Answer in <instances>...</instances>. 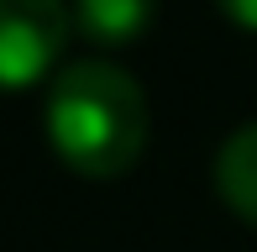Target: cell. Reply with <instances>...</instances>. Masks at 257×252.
I'll return each mask as SVG.
<instances>
[{
	"label": "cell",
	"instance_id": "cell-1",
	"mask_svg": "<svg viewBox=\"0 0 257 252\" xmlns=\"http://www.w3.org/2000/svg\"><path fill=\"white\" fill-rule=\"evenodd\" d=\"M48 142L74 174L121 179L147 147V95L105 58L74 63L48 89Z\"/></svg>",
	"mask_w": 257,
	"mask_h": 252
},
{
	"label": "cell",
	"instance_id": "cell-2",
	"mask_svg": "<svg viewBox=\"0 0 257 252\" xmlns=\"http://www.w3.org/2000/svg\"><path fill=\"white\" fill-rule=\"evenodd\" d=\"M74 27L63 0H0V89H27L58 63Z\"/></svg>",
	"mask_w": 257,
	"mask_h": 252
},
{
	"label": "cell",
	"instance_id": "cell-3",
	"mask_svg": "<svg viewBox=\"0 0 257 252\" xmlns=\"http://www.w3.org/2000/svg\"><path fill=\"white\" fill-rule=\"evenodd\" d=\"M215 189L231 205V215L257 226V121L231 132L226 147L215 153Z\"/></svg>",
	"mask_w": 257,
	"mask_h": 252
},
{
	"label": "cell",
	"instance_id": "cell-4",
	"mask_svg": "<svg viewBox=\"0 0 257 252\" xmlns=\"http://www.w3.org/2000/svg\"><path fill=\"white\" fill-rule=\"evenodd\" d=\"M158 16V0H74V27L100 48L137 42Z\"/></svg>",
	"mask_w": 257,
	"mask_h": 252
},
{
	"label": "cell",
	"instance_id": "cell-5",
	"mask_svg": "<svg viewBox=\"0 0 257 252\" xmlns=\"http://www.w3.org/2000/svg\"><path fill=\"white\" fill-rule=\"evenodd\" d=\"M220 11H226L236 27H247V32H257V0H215Z\"/></svg>",
	"mask_w": 257,
	"mask_h": 252
}]
</instances>
